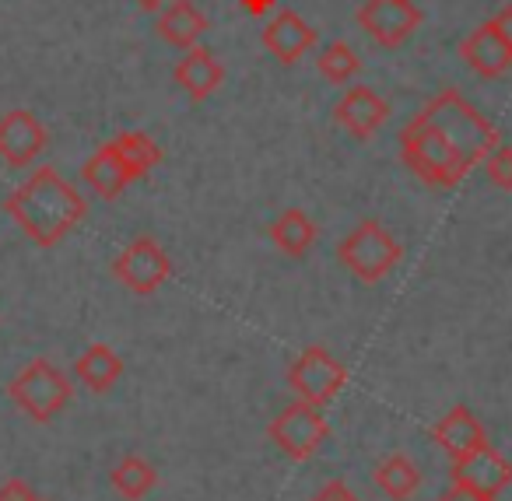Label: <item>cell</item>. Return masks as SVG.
Segmentation results:
<instances>
[{
  "mask_svg": "<svg viewBox=\"0 0 512 501\" xmlns=\"http://www.w3.org/2000/svg\"><path fill=\"white\" fill-rule=\"evenodd\" d=\"M439 501H495V498H488V494L470 491V487L453 484V487H449V491H442V494H439Z\"/></svg>",
  "mask_w": 512,
  "mask_h": 501,
  "instance_id": "83f0119b",
  "label": "cell"
},
{
  "mask_svg": "<svg viewBox=\"0 0 512 501\" xmlns=\"http://www.w3.org/2000/svg\"><path fill=\"white\" fill-rule=\"evenodd\" d=\"M376 487L386 494V498L393 501H407L418 494L421 487V473L418 466H414V459L407 456V452H393V456H386L383 463L376 466Z\"/></svg>",
  "mask_w": 512,
  "mask_h": 501,
  "instance_id": "7402d4cb",
  "label": "cell"
},
{
  "mask_svg": "<svg viewBox=\"0 0 512 501\" xmlns=\"http://www.w3.org/2000/svg\"><path fill=\"white\" fill-rule=\"evenodd\" d=\"M109 480H113L116 494H123L127 501H141L144 494L151 491V487L158 484V470L148 463V459L141 456H127L120 459V463L113 466V473H109Z\"/></svg>",
  "mask_w": 512,
  "mask_h": 501,
  "instance_id": "603a6c76",
  "label": "cell"
},
{
  "mask_svg": "<svg viewBox=\"0 0 512 501\" xmlns=\"http://www.w3.org/2000/svg\"><path fill=\"white\" fill-rule=\"evenodd\" d=\"M46 151V127L29 109H11L0 116V158L11 169H25Z\"/></svg>",
  "mask_w": 512,
  "mask_h": 501,
  "instance_id": "8fae6325",
  "label": "cell"
},
{
  "mask_svg": "<svg viewBox=\"0 0 512 501\" xmlns=\"http://www.w3.org/2000/svg\"><path fill=\"white\" fill-rule=\"evenodd\" d=\"M432 438L449 459H463L488 445V431H484V424L477 421L470 407H453L442 421H435Z\"/></svg>",
  "mask_w": 512,
  "mask_h": 501,
  "instance_id": "4fadbf2b",
  "label": "cell"
},
{
  "mask_svg": "<svg viewBox=\"0 0 512 501\" xmlns=\"http://www.w3.org/2000/svg\"><path fill=\"white\" fill-rule=\"evenodd\" d=\"M207 32V18L197 11L193 0H172L158 11V36L179 50H193L197 39Z\"/></svg>",
  "mask_w": 512,
  "mask_h": 501,
  "instance_id": "e0dca14e",
  "label": "cell"
},
{
  "mask_svg": "<svg viewBox=\"0 0 512 501\" xmlns=\"http://www.w3.org/2000/svg\"><path fill=\"white\" fill-rule=\"evenodd\" d=\"M81 179H85V183L92 186L99 197H106V200H116L130 183H134L109 144H102V148L95 151V155L88 158L85 165H81Z\"/></svg>",
  "mask_w": 512,
  "mask_h": 501,
  "instance_id": "d6986e66",
  "label": "cell"
},
{
  "mask_svg": "<svg viewBox=\"0 0 512 501\" xmlns=\"http://www.w3.org/2000/svg\"><path fill=\"white\" fill-rule=\"evenodd\" d=\"M460 57L477 78H502L512 67V46L491 29V22H484L460 43Z\"/></svg>",
  "mask_w": 512,
  "mask_h": 501,
  "instance_id": "5bb4252c",
  "label": "cell"
},
{
  "mask_svg": "<svg viewBox=\"0 0 512 501\" xmlns=\"http://www.w3.org/2000/svg\"><path fill=\"white\" fill-rule=\"evenodd\" d=\"M134 4H137L141 11H162L165 4H169V0H134Z\"/></svg>",
  "mask_w": 512,
  "mask_h": 501,
  "instance_id": "f546056e",
  "label": "cell"
},
{
  "mask_svg": "<svg viewBox=\"0 0 512 501\" xmlns=\"http://www.w3.org/2000/svg\"><path fill=\"white\" fill-rule=\"evenodd\" d=\"M348 382V368L327 351V347H306L299 358L288 365V386L299 393V400L323 407L330 403Z\"/></svg>",
  "mask_w": 512,
  "mask_h": 501,
  "instance_id": "52a82bcc",
  "label": "cell"
},
{
  "mask_svg": "<svg viewBox=\"0 0 512 501\" xmlns=\"http://www.w3.org/2000/svg\"><path fill=\"white\" fill-rule=\"evenodd\" d=\"M334 120L341 123L351 137H358V141H369V137L376 134L386 120H390V106H386V102L379 99L372 88L355 85L341 102H337Z\"/></svg>",
  "mask_w": 512,
  "mask_h": 501,
  "instance_id": "7c38bea8",
  "label": "cell"
},
{
  "mask_svg": "<svg viewBox=\"0 0 512 501\" xmlns=\"http://www.w3.org/2000/svg\"><path fill=\"white\" fill-rule=\"evenodd\" d=\"M113 274L134 295H155L172 277V260L155 239H134L113 260Z\"/></svg>",
  "mask_w": 512,
  "mask_h": 501,
  "instance_id": "ba28073f",
  "label": "cell"
},
{
  "mask_svg": "<svg viewBox=\"0 0 512 501\" xmlns=\"http://www.w3.org/2000/svg\"><path fill=\"white\" fill-rule=\"evenodd\" d=\"M400 155H404L407 169L418 179H425L428 186H442L453 190L467 179L470 165L456 155V148L421 116H414L404 130H400Z\"/></svg>",
  "mask_w": 512,
  "mask_h": 501,
  "instance_id": "3957f363",
  "label": "cell"
},
{
  "mask_svg": "<svg viewBox=\"0 0 512 501\" xmlns=\"http://www.w3.org/2000/svg\"><path fill=\"white\" fill-rule=\"evenodd\" d=\"M316 67H320V74L327 81H334V85H348L351 78L358 74V67H362V60H358V53L351 50L348 43H330L323 46V53L316 57Z\"/></svg>",
  "mask_w": 512,
  "mask_h": 501,
  "instance_id": "cb8c5ba5",
  "label": "cell"
},
{
  "mask_svg": "<svg viewBox=\"0 0 512 501\" xmlns=\"http://www.w3.org/2000/svg\"><path fill=\"white\" fill-rule=\"evenodd\" d=\"M418 116L425 123H432V127L439 130L449 144H453L456 155H460L470 169H474V165H481L484 158H488V151L502 141V137H498V130L491 127V123L484 120V116L477 113V109L470 106V102L463 99L456 88L439 92Z\"/></svg>",
  "mask_w": 512,
  "mask_h": 501,
  "instance_id": "7a4b0ae2",
  "label": "cell"
},
{
  "mask_svg": "<svg viewBox=\"0 0 512 501\" xmlns=\"http://www.w3.org/2000/svg\"><path fill=\"white\" fill-rule=\"evenodd\" d=\"M491 29H495V32H498V36H502V39H505V43H509V46H512V4H505V8H502V11H498V15H495V18H491Z\"/></svg>",
  "mask_w": 512,
  "mask_h": 501,
  "instance_id": "f1b7e54d",
  "label": "cell"
},
{
  "mask_svg": "<svg viewBox=\"0 0 512 501\" xmlns=\"http://www.w3.org/2000/svg\"><path fill=\"white\" fill-rule=\"evenodd\" d=\"M0 501H39V498L32 494V487L22 477H11L8 484L0 487Z\"/></svg>",
  "mask_w": 512,
  "mask_h": 501,
  "instance_id": "484cf974",
  "label": "cell"
},
{
  "mask_svg": "<svg viewBox=\"0 0 512 501\" xmlns=\"http://www.w3.org/2000/svg\"><path fill=\"white\" fill-rule=\"evenodd\" d=\"M449 477H453V484L470 487L477 494H488V498H498L512 484V463L498 449L484 445V449L470 452V456L453 459Z\"/></svg>",
  "mask_w": 512,
  "mask_h": 501,
  "instance_id": "30bf717a",
  "label": "cell"
},
{
  "mask_svg": "<svg viewBox=\"0 0 512 501\" xmlns=\"http://www.w3.org/2000/svg\"><path fill=\"white\" fill-rule=\"evenodd\" d=\"M358 25L379 46L393 50L414 36V29L421 25V8L414 0H365L358 8Z\"/></svg>",
  "mask_w": 512,
  "mask_h": 501,
  "instance_id": "9c48e42d",
  "label": "cell"
},
{
  "mask_svg": "<svg viewBox=\"0 0 512 501\" xmlns=\"http://www.w3.org/2000/svg\"><path fill=\"white\" fill-rule=\"evenodd\" d=\"M400 242L379 221H362L348 239L337 246V260L365 284H379L400 263Z\"/></svg>",
  "mask_w": 512,
  "mask_h": 501,
  "instance_id": "5b68a950",
  "label": "cell"
},
{
  "mask_svg": "<svg viewBox=\"0 0 512 501\" xmlns=\"http://www.w3.org/2000/svg\"><path fill=\"white\" fill-rule=\"evenodd\" d=\"M221 78H225V67H221L218 57H214L211 50H204V46H200V50L193 46V50L176 64L179 88H183V92L190 95L193 102L211 99V95L218 92Z\"/></svg>",
  "mask_w": 512,
  "mask_h": 501,
  "instance_id": "2e32d148",
  "label": "cell"
},
{
  "mask_svg": "<svg viewBox=\"0 0 512 501\" xmlns=\"http://www.w3.org/2000/svg\"><path fill=\"white\" fill-rule=\"evenodd\" d=\"M484 172H488V179L498 190H512V144L498 141L484 158Z\"/></svg>",
  "mask_w": 512,
  "mask_h": 501,
  "instance_id": "d4e9b609",
  "label": "cell"
},
{
  "mask_svg": "<svg viewBox=\"0 0 512 501\" xmlns=\"http://www.w3.org/2000/svg\"><path fill=\"white\" fill-rule=\"evenodd\" d=\"M313 43H316V29L306 18L295 15V11H278L271 18V25L264 29V46L281 64H299L313 50Z\"/></svg>",
  "mask_w": 512,
  "mask_h": 501,
  "instance_id": "9a60e30c",
  "label": "cell"
},
{
  "mask_svg": "<svg viewBox=\"0 0 512 501\" xmlns=\"http://www.w3.org/2000/svg\"><path fill=\"white\" fill-rule=\"evenodd\" d=\"M74 375L88 393H109L116 386V379L123 375V361L113 347L92 344L78 361H74Z\"/></svg>",
  "mask_w": 512,
  "mask_h": 501,
  "instance_id": "ac0fdd59",
  "label": "cell"
},
{
  "mask_svg": "<svg viewBox=\"0 0 512 501\" xmlns=\"http://www.w3.org/2000/svg\"><path fill=\"white\" fill-rule=\"evenodd\" d=\"M109 148L116 151V158L123 162L130 179H141L162 162V148L155 144V137H148L144 130H123L116 134V141H109Z\"/></svg>",
  "mask_w": 512,
  "mask_h": 501,
  "instance_id": "ffe728a7",
  "label": "cell"
},
{
  "mask_svg": "<svg viewBox=\"0 0 512 501\" xmlns=\"http://www.w3.org/2000/svg\"><path fill=\"white\" fill-rule=\"evenodd\" d=\"M271 242L278 246V253L292 256V260H299V256L309 253V246L316 242V225L313 218H309L306 211H299V207H292V211L278 214L271 225Z\"/></svg>",
  "mask_w": 512,
  "mask_h": 501,
  "instance_id": "44dd1931",
  "label": "cell"
},
{
  "mask_svg": "<svg viewBox=\"0 0 512 501\" xmlns=\"http://www.w3.org/2000/svg\"><path fill=\"white\" fill-rule=\"evenodd\" d=\"M4 211L18 221V228L36 246L50 249L81 225V218L88 214V204L57 169L43 165L4 200Z\"/></svg>",
  "mask_w": 512,
  "mask_h": 501,
  "instance_id": "6da1fadb",
  "label": "cell"
},
{
  "mask_svg": "<svg viewBox=\"0 0 512 501\" xmlns=\"http://www.w3.org/2000/svg\"><path fill=\"white\" fill-rule=\"evenodd\" d=\"M8 393L22 414H29L36 424H50L71 403V382L53 361L36 358L11 379Z\"/></svg>",
  "mask_w": 512,
  "mask_h": 501,
  "instance_id": "277c9868",
  "label": "cell"
},
{
  "mask_svg": "<svg viewBox=\"0 0 512 501\" xmlns=\"http://www.w3.org/2000/svg\"><path fill=\"white\" fill-rule=\"evenodd\" d=\"M313 501H358V494L351 491V487L344 484V480H330V484L323 487V491L316 494Z\"/></svg>",
  "mask_w": 512,
  "mask_h": 501,
  "instance_id": "4316f807",
  "label": "cell"
},
{
  "mask_svg": "<svg viewBox=\"0 0 512 501\" xmlns=\"http://www.w3.org/2000/svg\"><path fill=\"white\" fill-rule=\"evenodd\" d=\"M267 435H271V442L278 445L288 459H299L302 463V459H313L316 452H320V445L327 442V435H330V424L320 407L299 400L274 417Z\"/></svg>",
  "mask_w": 512,
  "mask_h": 501,
  "instance_id": "8992f818",
  "label": "cell"
}]
</instances>
